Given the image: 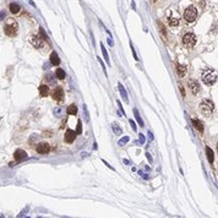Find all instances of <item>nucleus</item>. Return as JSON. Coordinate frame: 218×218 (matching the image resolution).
Wrapping results in <instances>:
<instances>
[{
	"label": "nucleus",
	"instance_id": "obj_22",
	"mask_svg": "<svg viewBox=\"0 0 218 218\" xmlns=\"http://www.w3.org/2000/svg\"><path fill=\"white\" fill-rule=\"evenodd\" d=\"M68 113H69V114H71V115L77 114V107H76L75 104H71V106L68 108Z\"/></svg>",
	"mask_w": 218,
	"mask_h": 218
},
{
	"label": "nucleus",
	"instance_id": "obj_33",
	"mask_svg": "<svg viewBox=\"0 0 218 218\" xmlns=\"http://www.w3.org/2000/svg\"><path fill=\"white\" fill-rule=\"evenodd\" d=\"M217 151H218V145H217Z\"/></svg>",
	"mask_w": 218,
	"mask_h": 218
},
{
	"label": "nucleus",
	"instance_id": "obj_24",
	"mask_svg": "<svg viewBox=\"0 0 218 218\" xmlns=\"http://www.w3.org/2000/svg\"><path fill=\"white\" fill-rule=\"evenodd\" d=\"M134 114H135L136 120H137V121H139V124H140V126H143V121H142V119H141V116H140V114H139L137 109H134Z\"/></svg>",
	"mask_w": 218,
	"mask_h": 218
},
{
	"label": "nucleus",
	"instance_id": "obj_29",
	"mask_svg": "<svg viewBox=\"0 0 218 218\" xmlns=\"http://www.w3.org/2000/svg\"><path fill=\"white\" fill-rule=\"evenodd\" d=\"M6 17V14H5V11H0V20H4Z\"/></svg>",
	"mask_w": 218,
	"mask_h": 218
},
{
	"label": "nucleus",
	"instance_id": "obj_15",
	"mask_svg": "<svg viewBox=\"0 0 218 218\" xmlns=\"http://www.w3.org/2000/svg\"><path fill=\"white\" fill-rule=\"evenodd\" d=\"M186 66L185 65H180V64H176V72H178V75L180 76V77H184L185 75H186Z\"/></svg>",
	"mask_w": 218,
	"mask_h": 218
},
{
	"label": "nucleus",
	"instance_id": "obj_3",
	"mask_svg": "<svg viewBox=\"0 0 218 218\" xmlns=\"http://www.w3.org/2000/svg\"><path fill=\"white\" fill-rule=\"evenodd\" d=\"M197 17V10L195 6H189L184 12V18L186 22H194Z\"/></svg>",
	"mask_w": 218,
	"mask_h": 218
},
{
	"label": "nucleus",
	"instance_id": "obj_14",
	"mask_svg": "<svg viewBox=\"0 0 218 218\" xmlns=\"http://www.w3.org/2000/svg\"><path fill=\"white\" fill-rule=\"evenodd\" d=\"M50 63H52L54 66H58V65L60 64V58L58 56V54H56L55 52H53V53L50 54Z\"/></svg>",
	"mask_w": 218,
	"mask_h": 218
},
{
	"label": "nucleus",
	"instance_id": "obj_2",
	"mask_svg": "<svg viewBox=\"0 0 218 218\" xmlns=\"http://www.w3.org/2000/svg\"><path fill=\"white\" fill-rule=\"evenodd\" d=\"M213 109H214V106L208 99H203L200 103V110L205 116H211V114L213 113Z\"/></svg>",
	"mask_w": 218,
	"mask_h": 218
},
{
	"label": "nucleus",
	"instance_id": "obj_28",
	"mask_svg": "<svg viewBox=\"0 0 218 218\" xmlns=\"http://www.w3.org/2000/svg\"><path fill=\"white\" fill-rule=\"evenodd\" d=\"M130 124H131V126H132V130H134V131H136V130H137V126H136L135 121H134V120H130Z\"/></svg>",
	"mask_w": 218,
	"mask_h": 218
},
{
	"label": "nucleus",
	"instance_id": "obj_5",
	"mask_svg": "<svg viewBox=\"0 0 218 218\" xmlns=\"http://www.w3.org/2000/svg\"><path fill=\"white\" fill-rule=\"evenodd\" d=\"M4 31H5L6 36L12 37V36H15V35H16V32H17V25H16L15 22H10V23L5 25Z\"/></svg>",
	"mask_w": 218,
	"mask_h": 218
},
{
	"label": "nucleus",
	"instance_id": "obj_16",
	"mask_svg": "<svg viewBox=\"0 0 218 218\" xmlns=\"http://www.w3.org/2000/svg\"><path fill=\"white\" fill-rule=\"evenodd\" d=\"M39 93L42 97H47L49 95V87L47 85H41L39 86Z\"/></svg>",
	"mask_w": 218,
	"mask_h": 218
},
{
	"label": "nucleus",
	"instance_id": "obj_30",
	"mask_svg": "<svg viewBox=\"0 0 218 218\" xmlns=\"http://www.w3.org/2000/svg\"><path fill=\"white\" fill-rule=\"evenodd\" d=\"M139 136H140V142H141V143H145V136H143L142 134H140Z\"/></svg>",
	"mask_w": 218,
	"mask_h": 218
},
{
	"label": "nucleus",
	"instance_id": "obj_26",
	"mask_svg": "<svg viewBox=\"0 0 218 218\" xmlns=\"http://www.w3.org/2000/svg\"><path fill=\"white\" fill-rule=\"evenodd\" d=\"M158 26H159V29H161V33H162L163 38L166 39V28H164V26H163L161 22H158Z\"/></svg>",
	"mask_w": 218,
	"mask_h": 218
},
{
	"label": "nucleus",
	"instance_id": "obj_9",
	"mask_svg": "<svg viewBox=\"0 0 218 218\" xmlns=\"http://www.w3.org/2000/svg\"><path fill=\"white\" fill-rule=\"evenodd\" d=\"M76 132L75 131H72V130H68L66 132H65V137H64V140H65V142L66 143H71V142H74V140L76 139Z\"/></svg>",
	"mask_w": 218,
	"mask_h": 218
},
{
	"label": "nucleus",
	"instance_id": "obj_19",
	"mask_svg": "<svg viewBox=\"0 0 218 218\" xmlns=\"http://www.w3.org/2000/svg\"><path fill=\"white\" fill-rule=\"evenodd\" d=\"M206 153H207V158H208V162H210V163H213V159H214V157H213V152H212V149H211L210 147H206Z\"/></svg>",
	"mask_w": 218,
	"mask_h": 218
},
{
	"label": "nucleus",
	"instance_id": "obj_12",
	"mask_svg": "<svg viewBox=\"0 0 218 218\" xmlns=\"http://www.w3.org/2000/svg\"><path fill=\"white\" fill-rule=\"evenodd\" d=\"M118 87H119V92H120V96H121V98L124 99V102H126V103H129V98H128V93H126V91H125V88H124V86H122L121 83H119V85H118Z\"/></svg>",
	"mask_w": 218,
	"mask_h": 218
},
{
	"label": "nucleus",
	"instance_id": "obj_25",
	"mask_svg": "<svg viewBox=\"0 0 218 218\" xmlns=\"http://www.w3.org/2000/svg\"><path fill=\"white\" fill-rule=\"evenodd\" d=\"M126 142H129V136H125V137L120 139V140H119V142H118V145H119V146H124Z\"/></svg>",
	"mask_w": 218,
	"mask_h": 218
},
{
	"label": "nucleus",
	"instance_id": "obj_7",
	"mask_svg": "<svg viewBox=\"0 0 218 218\" xmlns=\"http://www.w3.org/2000/svg\"><path fill=\"white\" fill-rule=\"evenodd\" d=\"M14 156H15V159H16L17 162L25 161V159L27 158V153H26L23 149H16L15 153H14Z\"/></svg>",
	"mask_w": 218,
	"mask_h": 218
},
{
	"label": "nucleus",
	"instance_id": "obj_18",
	"mask_svg": "<svg viewBox=\"0 0 218 218\" xmlns=\"http://www.w3.org/2000/svg\"><path fill=\"white\" fill-rule=\"evenodd\" d=\"M101 49H102V53H103V56H104V60H106V63H107L108 65H110L109 55H108V53H107V50H106V48H104V45H103V44H101Z\"/></svg>",
	"mask_w": 218,
	"mask_h": 218
},
{
	"label": "nucleus",
	"instance_id": "obj_20",
	"mask_svg": "<svg viewBox=\"0 0 218 218\" xmlns=\"http://www.w3.org/2000/svg\"><path fill=\"white\" fill-rule=\"evenodd\" d=\"M193 124L195 125V128L200 131V132H203V126H202V124L199 121V120H196V119H193Z\"/></svg>",
	"mask_w": 218,
	"mask_h": 218
},
{
	"label": "nucleus",
	"instance_id": "obj_27",
	"mask_svg": "<svg viewBox=\"0 0 218 218\" xmlns=\"http://www.w3.org/2000/svg\"><path fill=\"white\" fill-rule=\"evenodd\" d=\"M82 132V124H81V121H79L77 122V128H76V134H81Z\"/></svg>",
	"mask_w": 218,
	"mask_h": 218
},
{
	"label": "nucleus",
	"instance_id": "obj_31",
	"mask_svg": "<svg viewBox=\"0 0 218 218\" xmlns=\"http://www.w3.org/2000/svg\"><path fill=\"white\" fill-rule=\"evenodd\" d=\"M108 43H109V44H110L112 47L114 45V43H113V41H112V38H108Z\"/></svg>",
	"mask_w": 218,
	"mask_h": 218
},
{
	"label": "nucleus",
	"instance_id": "obj_21",
	"mask_svg": "<svg viewBox=\"0 0 218 218\" xmlns=\"http://www.w3.org/2000/svg\"><path fill=\"white\" fill-rule=\"evenodd\" d=\"M55 74H56V77H58L59 80H64V79H65V71H64L63 69H58Z\"/></svg>",
	"mask_w": 218,
	"mask_h": 218
},
{
	"label": "nucleus",
	"instance_id": "obj_10",
	"mask_svg": "<svg viewBox=\"0 0 218 218\" xmlns=\"http://www.w3.org/2000/svg\"><path fill=\"white\" fill-rule=\"evenodd\" d=\"M43 39L44 38H41L38 36H33L32 38H31V43H32V45L36 47V48H42L43 47Z\"/></svg>",
	"mask_w": 218,
	"mask_h": 218
},
{
	"label": "nucleus",
	"instance_id": "obj_13",
	"mask_svg": "<svg viewBox=\"0 0 218 218\" xmlns=\"http://www.w3.org/2000/svg\"><path fill=\"white\" fill-rule=\"evenodd\" d=\"M168 23H169V26H172V27H175V26H178L179 25V16H175V15H172V16H168Z\"/></svg>",
	"mask_w": 218,
	"mask_h": 218
},
{
	"label": "nucleus",
	"instance_id": "obj_8",
	"mask_svg": "<svg viewBox=\"0 0 218 218\" xmlns=\"http://www.w3.org/2000/svg\"><path fill=\"white\" fill-rule=\"evenodd\" d=\"M189 87H190V89L193 92V95H197V93L200 92V85L195 80H189Z\"/></svg>",
	"mask_w": 218,
	"mask_h": 218
},
{
	"label": "nucleus",
	"instance_id": "obj_6",
	"mask_svg": "<svg viewBox=\"0 0 218 218\" xmlns=\"http://www.w3.org/2000/svg\"><path fill=\"white\" fill-rule=\"evenodd\" d=\"M52 96H53V98H54L56 102H61V101L64 99V91H63V88H61V87H56V88L53 91Z\"/></svg>",
	"mask_w": 218,
	"mask_h": 218
},
{
	"label": "nucleus",
	"instance_id": "obj_23",
	"mask_svg": "<svg viewBox=\"0 0 218 218\" xmlns=\"http://www.w3.org/2000/svg\"><path fill=\"white\" fill-rule=\"evenodd\" d=\"M112 129H113V131H114L116 135H120V134H121V128L118 126L116 122H113V124H112Z\"/></svg>",
	"mask_w": 218,
	"mask_h": 218
},
{
	"label": "nucleus",
	"instance_id": "obj_17",
	"mask_svg": "<svg viewBox=\"0 0 218 218\" xmlns=\"http://www.w3.org/2000/svg\"><path fill=\"white\" fill-rule=\"evenodd\" d=\"M9 9H10V11H11L12 14H18V12H20V10H21L20 5H18V4H16V3H11V4L9 5Z\"/></svg>",
	"mask_w": 218,
	"mask_h": 218
},
{
	"label": "nucleus",
	"instance_id": "obj_1",
	"mask_svg": "<svg viewBox=\"0 0 218 218\" xmlns=\"http://www.w3.org/2000/svg\"><path fill=\"white\" fill-rule=\"evenodd\" d=\"M217 74L212 70V69H206L202 71V81L206 83V85H213L216 81H217Z\"/></svg>",
	"mask_w": 218,
	"mask_h": 218
},
{
	"label": "nucleus",
	"instance_id": "obj_11",
	"mask_svg": "<svg viewBox=\"0 0 218 218\" xmlns=\"http://www.w3.org/2000/svg\"><path fill=\"white\" fill-rule=\"evenodd\" d=\"M49 151H50V146H49L48 143H45V142L39 143V145L37 146V152L41 153V154H45V153H48Z\"/></svg>",
	"mask_w": 218,
	"mask_h": 218
},
{
	"label": "nucleus",
	"instance_id": "obj_32",
	"mask_svg": "<svg viewBox=\"0 0 218 218\" xmlns=\"http://www.w3.org/2000/svg\"><path fill=\"white\" fill-rule=\"evenodd\" d=\"M146 156H147V159H149V162H152V158H151V156H149V154H148V153H147V154H146Z\"/></svg>",
	"mask_w": 218,
	"mask_h": 218
},
{
	"label": "nucleus",
	"instance_id": "obj_4",
	"mask_svg": "<svg viewBox=\"0 0 218 218\" xmlns=\"http://www.w3.org/2000/svg\"><path fill=\"white\" fill-rule=\"evenodd\" d=\"M183 44L186 48H193L196 44V36L194 33H186L183 37Z\"/></svg>",
	"mask_w": 218,
	"mask_h": 218
}]
</instances>
